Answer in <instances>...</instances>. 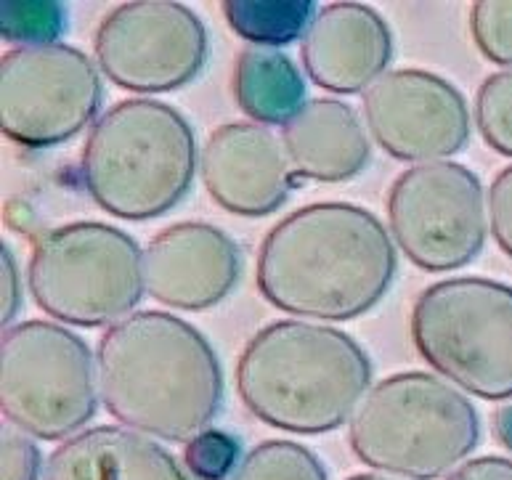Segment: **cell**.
<instances>
[{
    "instance_id": "obj_1",
    "label": "cell",
    "mask_w": 512,
    "mask_h": 480,
    "mask_svg": "<svg viewBox=\"0 0 512 480\" xmlns=\"http://www.w3.org/2000/svg\"><path fill=\"white\" fill-rule=\"evenodd\" d=\"M396 263V244L369 210L319 202L268 231L258 252V290L295 316L348 321L385 298Z\"/></svg>"
},
{
    "instance_id": "obj_2",
    "label": "cell",
    "mask_w": 512,
    "mask_h": 480,
    "mask_svg": "<svg viewBox=\"0 0 512 480\" xmlns=\"http://www.w3.org/2000/svg\"><path fill=\"white\" fill-rule=\"evenodd\" d=\"M96 369L107 412L149 438L189 443L221 412V361L213 345L173 313L138 311L109 327Z\"/></svg>"
},
{
    "instance_id": "obj_3",
    "label": "cell",
    "mask_w": 512,
    "mask_h": 480,
    "mask_svg": "<svg viewBox=\"0 0 512 480\" xmlns=\"http://www.w3.org/2000/svg\"><path fill=\"white\" fill-rule=\"evenodd\" d=\"M369 382V356L351 335L295 319L260 329L237 364L239 398L253 417L300 435L345 425Z\"/></svg>"
},
{
    "instance_id": "obj_4",
    "label": "cell",
    "mask_w": 512,
    "mask_h": 480,
    "mask_svg": "<svg viewBox=\"0 0 512 480\" xmlns=\"http://www.w3.org/2000/svg\"><path fill=\"white\" fill-rule=\"evenodd\" d=\"M93 202L125 221H152L186 197L197 173V138L181 112L128 99L101 115L80 162Z\"/></svg>"
},
{
    "instance_id": "obj_5",
    "label": "cell",
    "mask_w": 512,
    "mask_h": 480,
    "mask_svg": "<svg viewBox=\"0 0 512 480\" xmlns=\"http://www.w3.org/2000/svg\"><path fill=\"white\" fill-rule=\"evenodd\" d=\"M353 454L380 473L436 480L473 454L481 422L473 401L428 372L377 382L351 420Z\"/></svg>"
},
{
    "instance_id": "obj_6",
    "label": "cell",
    "mask_w": 512,
    "mask_h": 480,
    "mask_svg": "<svg viewBox=\"0 0 512 480\" xmlns=\"http://www.w3.org/2000/svg\"><path fill=\"white\" fill-rule=\"evenodd\" d=\"M144 290V252L109 223H67L35 242L32 298L64 324L115 327L133 316Z\"/></svg>"
},
{
    "instance_id": "obj_7",
    "label": "cell",
    "mask_w": 512,
    "mask_h": 480,
    "mask_svg": "<svg viewBox=\"0 0 512 480\" xmlns=\"http://www.w3.org/2000/svg\"><path fill=\"white\" fill-rule=\"evenodd\" d=\"M409 327L446 380L483 401L512 398V287L483 276L438 282L417 298Z\"/></svg>"
},
{
    "instance_id": "obj_8",
    "label": "cell",
    "mask_w": 512,
    "mask_h": 480,
    "mask_svg": "<svg viewBox=\"0 0 512 480\" xmlns=\"http://www.w3.org/2000/svg\"><path fill=\"white\" fill-rule=\"evenodd\" d=\"M99 398V369L83 337L40 319L3 335L0 409L8 425L40 441H67L93 420Z\"/></svg>"
},
{
    "instance_id": "obj_9",
    "label": "cell",
    "mask_w": 512,
    "mask_h": 480,
    "mask_svg": "<svg viewBox=\"0 0 512 480\" xmlns=\"http://www.w3.org/2000/svg\"><path fill=\"white\" fill-rule=\"evenodd\" d=\"M101 101L99 69L80 48L22 46L0 59V128L16 144H64L91 125Z\"/></svg>"
},
{
    "instance_id": "obj_10",
    "label": "cell",
    "mask_w": 512,
    "mask_h": 480,
    "mask_svg": "<svg viewBox=\"0 0 512 480\" xmlns=\"http://www.w3.org/2000/svg\"><path fill=\"white\" fill-rule=\"evenodd\" d=\"M388 218L393 239L414 266H467L486 242L481 178L459 162L414 165L390 186Z\"/></svg>"
},
{
    "instance_id": "obj_11",
    "label": "cell",
    "mask_w": 512,
    "mask_h": 480,
    "mask_svg": "<svg viewBox=\"0 0 512 480\" xmlns=\"http://www.w3.org/2000/svg\"><path fill=\"white\" fill-rule=\"evenodd\" d=\"M93 48L115 85L133 93H168L202 72L207 30L184 3L136 0L104 16Z\"/></svg>"
},
{
    "instance_id": "obj_12",
    "label": "cell",
    "mask_w": 512,
    "mask_h": 480,
    "mask_svg": "<svg viewBox=\"0 0 512 480\" xmlns=\"http://www.w3.org/2000/svg\"><path fill=\"white\" fill-rule=\"evenodd\" d=\"M364 115L377 144L404 162H436L462 152L470 138L465 96L425 69L385 72L364 93Z\"/></svg>"
},
{
    "instance_id": "obj_13",
    "label": "cell",
    "mask_w": 512,
    "mask_h": 480,
    "mask_svg": "<svg viewBox=\"0 0 512 480\" xmlns=\"http://www.w3.org/2000/svg\"><path fill=\"white\" fill-rule=\"evenodd\" d=\"M242 252L210 223H176L144 250L146 292L178 311H205L221 303L239 282Z\"/></svg>"
},
{
    "instance_id": "obj_14",
    "label": "cell",
    "mask_w": 512,
    "mask_h": 480,
    "mask_svg": "<svg viewBox=\"0 0 512 480\" xmlns=\"http://www.w3.org/2000/svg\"><path fill=\"white\" fill-rule=\"evenodd\" d=\"M202 181L215 205L245 218L276 213L292 191V165L279 138L255 122H229L210 133Z\"/></svg>"
},
{
    "instance_id": "obj_15",
    "label": "cell",
    "mask_w": 512,
    "mask_h": 480,
    "mask_svg": "<svg viewBox=\"0 0 512 480\" xmlns=\"http://www.w3.org/2000/svg\"><path fill=\"white\" fill-rule=\"evenodd\" d=\"M393 59L390 27L364 3H332L316 14L303 38V67L332 93L369 91Z\"/></svg>"
},
{
    "instance_id": "obj_16",
    "label": "cell",
    "mask_w": 512,
    "mask_h": 480,
    "mask_svg": "<svg viewBox=\"0 0 512 480\" xmlns=\"http://www.w3.org/2000/svg\"><path fill=\"white\" fill-rule=\"evenodd\" d=\"M282 144L295 176L324 183L356 178L372 157L359 115L337 99L306 101L282 128Z\"/></svg>"
},
{
    "instance_id": "obj_17",
    "label": "cell",
    "mask_w": 512,
    "mask_h": 480,
    "mask_svg": "<svg viewBox=\"0 0 512 480\" xmlns=\"http://www.w3.org/2000/svg\"><path fill=\"white\" fill-rule=\"evenodd\" d=\"M43 480H189L154 438L99 425L72 435L48 457Z\"/></svg>"
},
{
    "instance_id": "obj_18",
    "label": "cell",
    "mask_w": 512,
    "mask_h": 480,
    "mask_svg": "<svg viewBox=\"0 0 512 480\" xmlns=\"http://www.w3.org/2000/svg\"><path fill=\"white\" fill-rule=\"evenodd\" d=\"M234 99L258 125H287L306 107V80L279 48H245L234 67Z\"/></svg>"
},
{
    "instance_id": "obj_19",
    "label": "cell",
    "mask_w": 512,
    "mask_h": 480,
    "mask_svg": "<svg viewBox=\"0 0 512 480\" xmlns=\"http://www.w3.org/2000/svg\"><path fill=\"white\" fill-rule=\"evenodd\" d=\"M223 16L239 38L255 46L279 48L298 40L311 30L316 19V3L311 0H226Z\"/></svg>"
},
{
    "instance_id": "obj_20",
    "label": "cell",
    "mask_w": 512,
    "mask_h": 480,
    "mask_svg": "<svg viewBox=\"0 0 512 480\" xmlns=\"http://www.w3.org/2000/svg\"><path fill=\"white\" fill-rule=\"evenodd\" d=\"M231 480H327V470L300 443L266 441L247 454Z\"/></svg>"
},
{
    "instance_id": "obj_21",
    "label": "cell",
    "mask_w": 512,
    "mask_h": 480,
    "mask_svg": "<svg viewBox=\"0 0 512 480\" xmlns=\"http://www.w3.org/2000/svg\"><path fill=\"white\" fill-rule=\"evenodd\" d=\"M67 14L62 3H16L8 0L0 8L3 38L22 46H48L62 35Z\"/></svg>"
},
{
    "instance_id": "obj_22",
    "label": "cell",
    "mask_w": 512,
    "mask_h": 480,
    "mask_svg": "<svg viewBox=\"0 0 512 480\" xmlns=\"http://www.w3.org/2000/svg\"><path fill=\"white\" fill-rule=\"evenodd\" d=\"M475 120L494 152L512 157V69L483 80L475 99Z\"/></svg>"
},
{
    "instance_id": "obj_23",
    "label": "cell",
    "mask_w": 512,
    "mask_h": 480,
    "mask_svg": "<svg viewBox=\"0 0 512 480\" xmlns=\"http://www.w3.org/2000/svg\"><path fill=\"white\" fill-rule=\"evenodd\" d=\"M478 51L494 64L512 67V0H481L470 14Z\"/></svg>"
},
{
    "instance_id": "obj_24",
    "label": "cell",
    "mask_w": 512,
    "mask_h": 480,
    "mask_svg": "<svg viewBox=\"0 0 512 480\" xmlns=\"http://www.w3.org/2000/svg\"><path fill=\"white\" fill-rule=\"evenodd\" d=\"M242 443L223 430H205L186 443L184 462L197 480H226L239 470Z\"/></svg>"
},
{
    "instance_id": "obj_25",
    "label": "cell",
    "mask_w": 512,
    "mask_h": 480,
    "mask_svg": "<svg viewBox=\"0 0 512 480\" xmlns=\"http://www.w3.org/2000/svg\"><path fill=\"white\" fill-rule=\"evenodd\" d=\"M40 449L19 427L3 425V480H38Z\"/></svg>"
},
{
    "instance_id": "obj_26",
    "label": "cell",
    "mask_w": 512,
    "mask_h": 480,
    "mask_svg": "<svg viewBox=\"0 0 512 480\" xmlns=\"http://www.w3.org/2000/svg\"><path fill=\"white\" fill-rule=\"evenodd\" d=\"M489 218L494 239L512 258V165L494 178L489 191Z\"/></svg>"
},
{
    "instance_id": "obj_27",
    "label": "cell",
    "mask_w": 512,
    "mask_h": 480,
    "mask_svg": "<svg viewBox=\"0 0 512 480\" xmlns=\"http://www.w3.org/2000/svg\"><path fill=\"white\" fill-rule=\"evenodd\" d=\"M0 271H3V313H0V319H3V324H11L22 308V279H19L14 252L8 250L6 244L0 247Z\"/></svg>"
},
{
    "instance_id": "obj_28",
    "label": "cell",
    "mask_w": 512,
    "mask_h": 480,
    "mask_svg": "<svg viewBox=\"0 0 512 480\" xmlns=\"http://www.w3.org/2000/svg\"><path fill=\"white\" fill-rule=\"evenodd\" d=\"M446 480H512V462L502 457H481L459 465Z\"/></svg>"
},
{
    "instance_id": "obj_29",
    "label": "cell",
    "mask_w": 512,
    "mask_h": 480,
    "mask_svg": "<svg viewBox=\"0 0 512 480\" xmlns=\"http://www.w3.org/2000/svg\"><path fill=\"white\" fill-rule=\"evenodd\" d=\"M494 433H497V441L507 451H512V404L497 409V414H494Z\"/></svg>"
},
{
    "instance_id": "obj_30",
    "label": "cell",
    "mask_w": 512,
    "mask_h": 480,
    "mask_svg": "<svg viewBox=\"0 0 512 480\" xmlns=\"http://www.w3.org/2000/svg\"><path fill=\"white\" fill-rule=\"evenodd\" d=\"M348 480H393V478H385V475H353Z\"/></svg>"
}]
</instances>
